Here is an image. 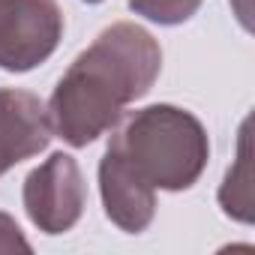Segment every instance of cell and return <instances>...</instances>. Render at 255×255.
Instances as JSON below:
<instances>
[{"instance_id":"1","label":"cell","mask_w":255,"mask_h":255,"mask_svg":"<svg viewBox=\"0 0 255 255\" xmlns=\"http://www.w3.org/2000/svg\"><path fill=\"white\" fill-rule=\"evenodd\" d=\"M162 54L150 33L135 24H114L60 78L48 120L69 144L81 147L102 135L123 105L150 90Z\"/></svg>"},{"instance_id":"2","label":"cell","mask_w":255,"mask_h":255,"mask_svg":"<svg viewBox=\"0 0 255 255\" xmlns=\"http://www.w3.org/2000/svg\"><path fill=\"white\" fill-rule=\"evenodd\" d=\"M105 156L147 189H183L198 177L207 159V138L189 114L153 105L126 120Z\"/></svg>"},{"instance_id":"3","label":"cell","mask_w":255,"mask_h":255,"mask_svg":"<svg viewBox=\"0 0 255 255\" xmlns=\"http://www.w3.org/2000/svg\"><path fill=\"white\" fill-rule=\"evenodd\" d=\"M63 33L54 0H0V66L24 72L42 63Z\"/></svg>"},{"instance_id":"4","label":"cell","mask_w":255,"mask_h":255,"mask_svg":"<svg viewBox=\"0 0 255 255\" xmlns=\"http://www.w3.org/2000/svg\"><path fill=\"white\" fill-rule=\"evenodd\" d=\"M24 204L30 219L48 234H60L69 225H75L84 204V186L72 156L54 153L42 168H36L27 177Z\"/></svg>"},{"instance_id":"5","label":"cell","mask_w":255,"mask_h":255,"mask_svg":"<svg viewBox=\"0 0 255 255\" xmlns=\"http://www.w3.org/2000/svg\"><path fill=\"white\" fill-rule=\"evenodd\" d=\"M51 138L42 102L24 90H0V174L39 153Z\"/></svg>"},{"instance_id":"6","label":"cell","mask_w":255,"mask_h":255,"mask_svg":"<svg viewBox=\"0 0 255 255\" xmlns=\"http://www.w3.org/2000/svg\"><path fill=\"white\" fill-rule=\"evenodd\" d=\"M99 177H102L105 213L123 231H141L150 222V216H153V189L138 183L129 171H123L108 156L102 159Z\"/></svg>"},{"instance_id":"7","label":"cell","mask_w":255,"mask_h":255,"mask_svg":"<svg viewBox=\"0 0 255 255\" xmlns=\"http://www.w3.org/2000/svg\"><path fill=\"white\" fill-rule=\"evenodd\" d=\"M201 0H129V6L159 24H177L195 12Z\"/></svg>"},{"instance_id":"8","label":"cell","mask_w":255,"mask_h":255,"mask_svg":"<svg viewBox=\"0 0 255 255\" xmlns=\"http://www.w3.org/2000/svg\"><path fill=\"white\" fill-rule=\"evenodd\" d=\"M0 249H30L27 240L18 234V225L0 213Z\"/></svg>"},{"instance_id":"9","label":"cell","mask_w":255,"mask_h":255,"mask_svg":"<svg viewBox=\"0 0 255 255\" xmlns=\"http://www.w3.org/2000/svg\"><path fill=\"white\" fill-rule=\"evenodd\" d=\"M87 3H99V0H87Z\"/></svg>"}]
</instances>
